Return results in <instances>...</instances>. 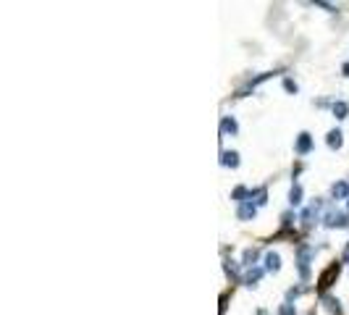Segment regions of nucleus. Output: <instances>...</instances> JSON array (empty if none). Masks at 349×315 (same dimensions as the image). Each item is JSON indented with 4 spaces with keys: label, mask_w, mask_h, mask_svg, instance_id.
Wrapping results in <instances>:
<instances>
[{
    "label": "nucleus",
    "mask_w": 349,
    "mask_h": 315,
    "mask_svg": "<svg viewBox=\"0 0 349 315\" xmlns=\"http://www.w3.org/2000/svg\"><path fill=\"white\" fill-rule=\"evenodd\" d=\"M247 194H250V192H247L244 187H236V189L231 192V197H234L236 202H244V197H247Z\"/></svg>",
    "instance_id": "a211bd4d"
},
{
    "label": "nucleus",
    "mask_w": 349,
    "mask_h": 315,
    "mask_svg": "<svg viewBox=\"0 0 349 315\" xmlns=\"http://www.w3.org/2000/svg\"><path fill=\"white\" fill-rule=\"evenodd\" d=\"M323 305H326V308H328L331 313H336V315L342 313V302H339L336 297H323Z\"/></svg>",
    "instance_id": "2eb2a0df"
},
{
    "label": "nucleus",
    "mask_w": 349,
    "mask_h": 315,
    "mask_svg": "<svg viewBox=\"0 0 349 315\" xmlns=\"http://www.w3.org/2000/svg\"><path fill=\"white\" fill-rule=\"evenodd\" d=\"M283 87H286V92H291V95H297L299 87H297V81L294 79H283Z\"/></svg>",
    "instance_id": "6ab92c4d"
},
{
    "label": "nucleus",
    "mask_w": 349,
    "mask_h": 315,
    "mask_svg": "<svg viewBox=\"0 0 349 315\" xmlns=\"http://www.w3.org/2000/svg\"><path fill=\"white\" fill-rule=\"evenodd\" d=\"M294 150H297L299 155H307V153L312 150V137H310L307 132H302V134L297 137V145H294Z\"/></svg>",
    "instance_id": "20e7f679"
},
{
    "label": "nucleus",
    "mask_w": 349,
    "mask_h": 315,
    "mask_svg": "<svg viewBox=\"0 0 349 315\" xmlns=\"http://www.w3.org/2000/svg\"><path fill=\"white\" fill-rule=\"evenodd\" d=\"M328 147H331V150H339V147H342L344 145V134L342 132H339V129H331V132H328Z\"/></svg>",
    "instance_id": "1a4fd4ad"
},
{
    "label": "nucleus",
    "mask_w": 349,
    "mask_h": 315,
    "mask_svg": "<svg viewBox=\"0 0 349 315\" xmlns=\"http://www.w3.org/2000/svg\"><path fill=\"white\" fill-rule=\"evenodd\" d=\"M220 165H226V168H236V165H239V153L223 150V153H220Z\"/></svg>",
    "instance_id": "6e6552de"
},
{
    "label": "nucleus",
    "mask_w": 349,
    "mask_h": 315,
    "mask_svg": "<svg viewBox=\"0 0 349 315\" xmlns=\"http://www.w3.org/2000/svg\"><path fill=\"white\" fill-rule=\"evenodd\" d=\"M236 216H239V221H252V218L257 216V205H252V200H250V202H242Z\"/></svg>",
    "instance_id": "39448f33"
},
{
    "label": "nucleus",
    "mask_w": 349,
    "mask_h": 315,
    "mask_svg": "<svg viewBox=\"0 0 349 315\" xmlns=\"http://www.w3.org/2000/svg\"><path fill=\"white\" fill-rule=\"evenodd\" d=\"M281 218H283V224H286V226H289V224H291V218H294V216H291V213H283V216H281Z\"/></svg>",
    "instance_id": "412c9836"
},
{
    "label": "nucleus",
    "mask_w": 349,
    "mask_h": 315,
    "mask_svg": "<svg viewBox=\"0 0 349 315\" xmlns=\"http://www.w3.org/2000/svg\"><path fill=\"white\" fill-rule=\"evenodd\" d=\"M331 110H334V116L342 121V118H347V113H349V105L344 103V100H336V103L331 105Z\"/></svg>",
    "instance_id": "9b49d317"
},
{
    "label": "nucleus",
    "mask_w": 349,
    "mask_h": 315,
    "mask_svg": "<svg viewBox=\"0 0 349 315\" xmlns=\"http://www.w3.org/2000/svg\"><path fill=\"white\" fill-rule=\"evenodd\" d=\"M265 271H268V273H279L281 271V255L279 252H268V255H265Z\"/></svg>",
    "instance_id": "423d86ee"
},
{
    "label": "nucleus",
    "mask_w": 349,
    "mask_h": 315,
    "mask_svg": "<svg viewBox=\"0 0 349 315\" xmlns=\"http://www.w3.org/2000/svg\"><path fill=\"white\" fill-rule=\"evenodd\" d=\"M299 294H302V289H299V286H297V289H289V292H286V300L291 302V300H297Z\"/></svg>",
    "instance_id": "aec40b11"
},
{
    "label": "nucleus",
    "mask_w": 349,
    "mask_h": 315,
    "mask_svg": "<svg viewBox=\"0 0 349 315\" xmlns=\"http://www.w3.org/2000/svg\"><path fill=\"white\" fill-rule=\"evenodd\" d=\"M279 315H297V308H294L291 302H283L279 308Z\"/></svg>",
    "instance_id": "f3484780"
},
{
    "label": "nucleus",
    "mask_w": 349,
    "mask_h": 315,
    "mask_svg": "<svg viewBox=\"0 0 349 315\" xmlns=\"http://www.w3.org/2000/svg\"><path fill=\"white\" fill-rule=\"evenodd\" d=\"M342 260H344V263H349V242H347V247H344V255H342Z\"/></svg>",
    "instance_id": "4be33fe9"
},
{
    "label": "nucleus",
    "mask_w": 349,
    "mask_h": 315,
    "mask_svg": "<svg viewBox=\"0 0 349 315\" xmlns=\"http://www.w3.org/2000/svg\"><path fill=\"white\" fill-rule=\"evenodd\" d=\"M339 271H342V265H339V263L328 265V271H326L323 276H320V281H318V286H320V289H326V286H331V281H334L336 276H339Z\"/></svg>",
    "instance_id": "7ed1b4c3"
},
{
    "label": "nucleus",
    "mask_w": 349,
    "mask_h": 315,
    "mask_svg": "<svg viewBox=\"0 0 349 315\" xmlns=\"http://www.w3.org/2000/svg\"><path fill=\"white\" fill-rule=\"evenodd\" d=\"M289 205H294V208L302 205V187H299V184H294L291 192H289Z\"/></svg>",
    "instance_id": "ddd939ff"
},
{
    "label": "nucleus",
    "mask_w": 349,
    "mask_h": 315,
    "mask_svg": "<svg viewBox=\"0 0 349 315\" xmlns=\"http://www.w3.org/2000/svg\"><path fill=\"white\" fill-rule=\"evenodd\" d=\"M347 224H349V221H347L344 213H339V210H328L326 213V226L328 229H344Z\"/></svg>",
    "instance_id": "f03ea898"
},
{
    "label": "nucleus",
    "mask_w": 349,
    "mask_h": 315,
    "mask_svg": "<svg viewBox=\"0 0 349 315\" xmlns=\"http://www.w3.org/2000/svg\"><path fill=\"white\" fill-rule=\"evenodd\" d=\"M342 71H344V77H349V63H344V66H342Z\"/></svg>",
    "instance_id": "5701e85b"
},
{
    "label": "nucleus",
    "mask_w": 349,
    "mask_h": 315,
    "mask_svg": "<svg viewBox=\"0 0 349 315\" xmlns=\"http://www.w3.org/2000/svg\"><path fill=\"white\" fill-rule=\"evenodd\" d=\"M252 197H255V205H265V202H268V192H265V187H260V189L250 192V200Z\"/></svg>",
    "instance_id": "4468645a"
},
{
    "label": "nucleus",
    "mask_w": 349,
    "mask_h": 315,
    "mask_svg": "<svg viewBox=\"0 0 349 315\" xmlns=\"http://www.w3.org/2000/svg\"><path fill=\"white\" fill-rule=\"evenodd\" d=\"M257 257H260V252H257L255 247H247V249H244V255H242V263H244V265H255V263H257Z\"/></svg>",
    "instance_id": "f8f14e48"
},
{
    "label": "nucleus",
    "mask_w": 349,
    "mask_h": 315,
    "mask_svg": "<svg viewBox=\"0 0 349 315\" xmlns=\"http://www.w3.org/2000/svg\"><path fill=\"white\" fill-rule=\"evenodd\" d=\"M310 255H312V249L305 247V244L297 249V268H299L302 279H307V276H310Z\"/></svg>",
    "instance_id": "f257e3e1"
},
{
    "label": "nucleus",
    "mask_w": 349,
    "mask_h": 315,
    "mask_svg": "<svg viewBox=\"0 0 349 315\" xmlns=\"http://www.w3.org/2000/svg\"><path fill=\"white\" fill-rule=\"evenodd\" d=\"M239 132V124L234 116H223L220 118V134H236Z\"/></svg>",
    "instance_id": "0eeeda50"
},
{
    "label": "nucleus",
    "mask_w": 349,
    "mask_h": 315,
    "mask_svg": "<svg viewBox=\"0 0 349 315\" xmlns=\"http://www.w3.org/2000/svg\"><path fill=\"white\" fill-rule=\"evenodd\" d=\"M331 197H334V200H344V197H349V184H347V181L334 184V187H331Z\"/></svg>",
    "instance_id": "9d476101"
},
{
    "label": "nucleus",
    "mask_w": 349,
    "mask_h": 315,
    "mask_svg": "<svg viewBox=\"0 0 349 315\" xmlns=\"http://www.w3.org/2000/svg\"><path fill=\"white\" fill-rule=\"evenodd\" d=\"M260 276H263V268H252V271L247 273V279H244V281H247V286H255L257 281H260Z\"/></svg>",
    "instance_id": "dca6fc26"
},
{
    "label": "nucleus",
    "mask_w": 349,
    "mask_h": 315,
    "mask_svg": "<svg viewBox=\"0 0 349 315\" xmlns=\"http://www.w3.org/2000/svg\"><path fill=\"white\" fill-rule=\"evenodd\" d=\"M257 315H268V313H265V310H257Z\"/></svg>",
    "instance_id": "b1692460"
}]
</instances>
